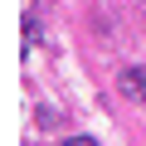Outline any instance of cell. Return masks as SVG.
Listing matches in <instances>:
<instances>
[{
    "label": "cell",
    "instance_id": "1",
    "mask_svg": "<svg viewBox=\"0 0 146 146\" xmlns=\"http://www.w3.org/2000/svg\"><path fill=\"white\" fill-rule=\"evenodd\" d=\"M117 88H122V98H131V102H146V63H131V68H122Z\"/></svg>",
    "mask_w": 146,
    "mask_h": 146
},
{
    "label": "cell",
    "instance_id": "2",
    "mask_svg": "<svg viewBox=\"0 0 146 146\" xmlns=\"http://www.w3.org/2000/svg\"><path fill=\"white\" fill-rule=\"evenodd\" d=\"M29 44H39V25H34V15H25V49Z\"/></svg>",
    "mask_w": 146,
    "mask_h": 146
}]
</instances>
